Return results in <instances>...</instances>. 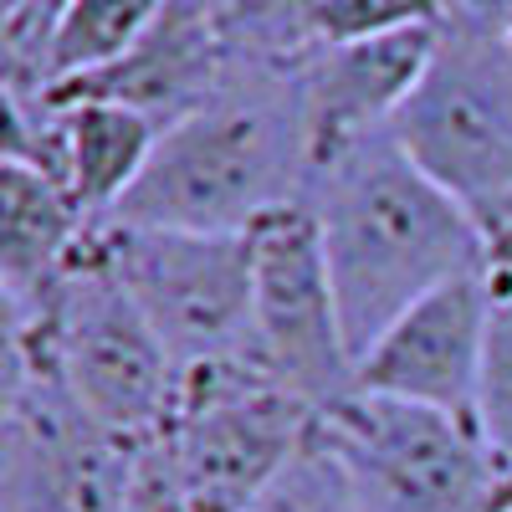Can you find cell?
I'll return each instance as SVG.
<instances>
[{
  "label": "cell",
  "mask_w": 512,
  "mask_h": 512,
  "mask_svg": "<svg viewBox=\"0 0 512 512\" xmlns=\"http://www.w3.org/2000/svg\"><path fill=\"white\" fill-rule=\"evenodd\" d=\"M354 359L436 287L487 272V226L395 144L369 134L313 169L308 195Z\"/></svg>",
  "instance_id": "6da1fadb"
},
{
  "label": "cell",
  "mask_w": 512,
  "mask_h": 512,
  "mask_svg": "<svg viewBox=\"0 0 512 512\" xmlns=\"http://www.w3.org/2000/svg\"><path fill=\"white\" fill-rule=\"evenodd\" d=\"M313 180L303 72L241 67L205 108L159 134L149 169L108 221L241 236Z\"/></svg>",
  "instance_id": "7a4b0ae2"
},
{
  "label": "cell",
  "mask_w": 512,
  "mask_h": 512,
  "mask_svg": "<svg viewBox=\"0 0 512 512\" xmlns=\"http://www.w3.org/2000/svg\"><path fill=\"white\" fill-rule=\"evenodd\" d=\"M6 338L41 354L82 415L98 420L108 436L149 446L169 431L180 400V364L169 359L139 303L103 267L93 236L31 313L6 318Z\"/></svg>",
  "instance_id": "3957f363"
},
{
  "label": "cell",
  "mask_w": 512,
  "mask_h": 512,
  "mask_svg": "<svg viewBox=\"0 0 512 512\" xmlns=\"http://www.w3.org/2000/svg\"><path fill=\"white\" fill-rule=\"evenodd\" d=\"M390 134L477 216L512 195V21L446 0L436 52Z\"/></svg>",
  "instance_id": "277c9868"
},
{
  "label": "cell",
  "mask_w": 512,
  "mask_h": 512,
  "mask_svg": "<svg viewBox=\"0 0 512 512\" xmlns=\"http://www.w3.org/2000/svg\"><path fill=\"white\" fill-rule=\"evenodd\" d=\"M318 436V410L256 359L180 374L159 436L195 512H251Z\"/></svg>",
  "instance_id": "5b68a950"
},
{
  "label": "cell",
  "mask_w": 512,
  "mask_h": 512,
  "mask_svg": "<svg viewBox=\"0 0 512 512\" xmlns=\"http://www.w3.org/2000/svg\"><path fill=\"white\" fill-rule=\"evenodd\" d=\"M93 251L139 303L169 359L190 369L256 359L251 328V231H159L98 221Z\"/></svg>",
  "instance_id": "8992f818"
},
{
  "label": "cell",
  "mask_w": 512,
  "mask_h": 512,
  "mask_svg": "<svg viewBox=\"0 0 512 512\" xmlns=\"http://www.w3.org/2000/svg\"><path fill=\"white\" fill-rule=\"evenodd\" d=\"M359 512H497L502 461L472 420L354 390L318 415Z\"/></svg>",
  "instance_id": "52a82bcc"
},
{
  "label": "cell",
  "mask_w": 512,
  "mask_h": 512,
  "mask_svg": "<svg viewBox=\"0 0 512 512\" xmlns=\"http://www.w3.org/2000/svg\"><path fill=\"white\" fill-rule=\"evenodd\" d=\"M139 451L82 415L41 354L6 338L0 512H123Z\"/></svg>",
  "instance_id": "ba28073f"
},
{
  "label": "cell",
  "mask_w": 512,
  "mask_h": 512,
  "mask_svg": "<svg viewBox=\"0 0 512 512\" xmlns=\"http://www.w3.org/2000/svg\"><path fill=\"white\" fill-rule=\"evenodd\" d=\"M251 328L256 364L318 415L359 390V359L349 349L308 200L282 205L251 226Z\"/></svg>",
  "instance_id": "9c48e42d"
},
{
  "label": "cell",
  "mask_w": 512,
  "mask_h": 512,
  "mask_svg": "<svg viewBox=\"0 0 512 512\" xmlns=\"http://www.w3.org/2000/svg\"><path fill=\"white\" fill-rule=\"evenodd\" d=\"M492 313V277L466 272L400 313L359 359V390L425 405L456 420L477 415L482 344Z\"/></svg>",
  "instance_id": "30bf717a"
},
{
  "label": "cell",
  "mask_w": 512,
  "mask_h": 512,
  "mask_svg": "<svg viewBox=\"0 0 512 512\" xmlns=\"http://www.w3.org/2000/svg\"><path fill=\"white\" fill-rule=\"evenodd\" d=\"M436 26H410L390 36L349 41V47H323L303 67L313 169L395 123V113L405 108V98L415 93L425 62L436 52Z\"/></svg>",
  "instance_id": "8fae6325"
},
{
  "label": "cell",
  "mask_w": 512,
  "mask_h": 512,
  "mask_svg": "<svg viewBox=\"0 0 512 512\" xmlns=\"http://www.w3.org/2000/svg\"><path fill=\"white\" fill-rule=\"evenodd\" d=\"M98 221L72 200L67 185L41 169L0 159V297L6 318L31 313L57 287V277L77 262Z\"/></svg>",
  "instance_id": "7c38bea8"
},
{
  "label": "cell",
  "mask_w": 512,
  "mask_h": 512,
  "mask_svg": "<svg viewBox=\"0 0 512 512\" xmlns=\"http://www.w3.org/2000/svg\"><path fill=\"white\" fill-rule=\"evenodd\" d=\"M57 103L67 118V190L88 210V221H108L149 169V154L164 128L149 113L113 98H57Z\"/></svg>",
  "instance_id": "4fadbf2b"
},
{
  "label": "cell",
  "mask_w": 512,
  "mask_h": 512,
  "mask_svg": "<svg viewBox=\"0 0 512 512\" xmlns=\"http://www.w3.org/2000/svg\"><path fill=\"white\" fill-rule=\"evenodd\" d=\"M169 0H72L36 47V57L16 72H6V88L57 93L72 82H88L123 57L144 47V36L164 16Z\"/></svg>",
  "instance_id": "5bb4252c"
},
{
  "label": "cell",
  "mask_w": 512,
  "mask_h": 512,
  "mask_svg": "<svg viewBox=\"0 0 512 512\" xmlns=\"http://www.w3.org/2000/svg\"><path fill=\"white\" fill-rule=\"evenodd\" d=\"M492 277V313H487V344H482V379H477V415L487 451L512 466V267H487Z\"/></svg>",
  "instance_id": "9a60e30c"
},
{
  "label": "cell",
  "mask_w": 512,
  "mask_h": 512,
  "mask_svg": "<svg viewBox=\"0 0 512 512\" xmlns=\"http://www.w3.org/2000/svg\"><path fill=\"white\" fill-rule=\"evenodd\" d=\"M303 6L323 47H349V41L390 36L410 26H436L446 16V0H303Z\"/></svg>",
  "instance_id": "2e32d148"
},
{
  "label": "cell",
  "mask_w": 512,
  "mask_h": 512,
  "mask_svg": "<svg viewBox=\"0 0 512 512\" xmlns=\"http://www.w3.org/2000/svg\"><path fill=\"white\" fill-rule=\"evenodd\" d=\"M251 512H359V507H354L344 466H338L333 451L313 436V446L287 466V472L277 477V487Z\"/></svg>",
  "instance_id": "e0dca14e"
},
{
  "label": "cell",
  "mask_w": 512,
  "mask_h": 512,
  "mask_svg": "<svg viewBox=\"0 0 512 512\" xmlns=\"http://www.w3.org/2000/svg\"><path fill=\"white\" fill-rule=\"evenodd\" d=\"M123 512H195L185 487H180V477H175V461H169L164 441H149L139 451V466H134V482H128Z\"/></svg>",
  "instance_id": "ac0fdd59"
},
{
  "label": "cell",
  "mask_w": 512,
  "mask_h": 512,
  "mask_svg": "<svg viewBox=\"0 0 512 512\" xmlns=\"http://www.w3.org/2000/svg\"><path fill=\"white\" fill-rule=\"evenodd\" d=\"M67 6L72 0H0V16H6V72L36 57V47L47 41V31L57 26Z\"/></svg>",
  "instance_id": "d6986e66"
},
{
  "label": "cell",
  "mask_w": 512,
  "mask_h": 512,
  "mask_svg": "<svg viewBox=\"0 0 512 512\" xmlns=\"http://www.w3.org/2000/svg\"><path fill=\"white\" fill-rule=\"evenodd\" d=\"M482 226H487L492 262L497 267H512V195H502L492 210H482Z\"/></svg>",
  "instance_id": "ffe728a7"
},
{
  "label": "cell",
  "mask_w": 512,
  "mask_h": 512,
  "mask_svg": "<svg viewBox=\"0 0 512 512\" xmlns=\"http://www.w3.org/2000/svg\"><path fill=\"white\" fill-rule=\"evenodd\" d=\"M497 512H512V466H502V492H497Z\"/></svg>",
  "instance_id": "44dd1931"
},
{
  "label": "cell",
  "mask_w": 512,
  "mask_h": 512,
  "mask_svg": "<svg viewBox=\"0 0 512 512\" xmlns=\"http://www.w3.org/2000/svg\"><path fill=\"white\" fill-rule=\"evenodd\" d=\"M472 6H482V11H492V16H507V21H512V0H472Z\"/></svg>",
  "instance_id": "7402d4cb"
}]
</instances>
